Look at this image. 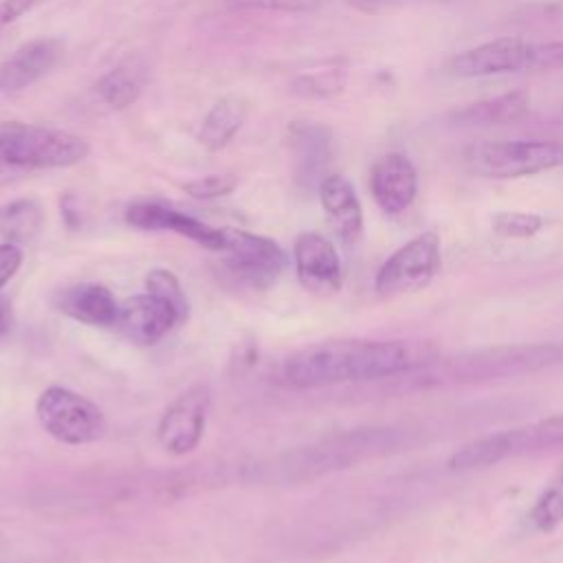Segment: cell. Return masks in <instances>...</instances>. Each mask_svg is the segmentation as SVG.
<instances>
[{
    "mask_svg": "<svg viewBox=\"0 0 563 563\" xmlns=\"http://www.w3.org/2000/svg\"><path fill=\"white\" fill-rule=\"evenodd\" d=\"M438 358L429 343L334 339L308 345L284 363V380L299 389L411 374Z\"/></svg>",
    "mask_w": 563,
    "mask_h": 563,
    "instance_id": "cell-1",
    "label": "cell"
},
{
    "mask_svg": "<svg viewBox=\"0 0 563 563\" xmlns=\"http://www.w3.org/2000/svg\"><path fill=\"white\" fill-rule=\"evenodd\" d=\"M563 350L554 343H515L462 352L449 358H435L411 372L420 383H462L519 376L537 372L561 361Z\"/></svg>",
    "mask_w": 563,
    "mask_h": 563,
    "instance_id": "cell-2",
    "label": "cell"
},
{
    "mask_svg": "<svg viewBox=\"0 0 563 563\" xmlns=\"http://www.w3.org/2000/svg\"><path fill=\"white\" fill-rule=\"evenodd\" d=\"M90 152L84 136L33 125V123H0V172L57 169L81 163Z\"/></svg>",
    "mask_w": 563,
    "mask_h": 563,
    "instance_id": "cell-3",
    "label": "cell"
},
{
    "mask_svg": "<svg viewBox=\"0 0 563 563\" xmlns=\"http://www.w3.org/2000/svg\"><path fill=\"white\" fill-rule=\"evenodd\" d=\"M554 446H563V413L471 440L455 449L446 464L451 471H475Z\"/></svg>",
    "mask_w": 563,
    "mask_h": 563,
    "instance_id": "cell-4",
    "label": "cell"
},
{
    "mask_svg": "<svg viewBox=\"0 0 563 563\" xmlns=\"http://www.w3.org/2000/svg\"><path fill=\"white\" fill-rule=\"evenodd\" d=\"M468 172L482 178H521L563 167V143L543 139L482 141L464 152Z\"/></svg>",
    "mask_w": 563,
    "mask_h": 563,
    "instance_id": "cell-5",
    "label": "cell"
},
{
    "mask_svg": "<svg viewBox=\"0 0 563 563\" xmlns=\"http://www.w3.org/2000/svg\"><path fill=\"white\" fill-rule=\"evenodd\" d=\"M35 416L42 429L62 444H92L106 433L103 411L86 396L62 385H51L37 396Z\"/></svg>",
    "mask_w": 563,
    "mask_h": 563,
    "instance_id": "cell-6",
    "label": "cell"
},
{
    "mask_svg": "<svg viewBox=\"0 0 563 563\" xmlns=\"http://www.w3.org/2000/svg\"><path fill=\"white\" fill-rule=\"evenodd\" d=\"M440 235L424 231L396 249L378 268L374 288L378 295H402L424 288L440 271Z\"/></svg>",
    "mask_w": 563,
    "mask_h": 563,
    "instance_id": "cell-7",
    "label": "cell"
},
{
    "mask_svg": "<svg viewBox=\"0 0 563 563\" xmlns=\"http://www.w3.org/2000/svg\"><path fill=\"white\" fill-rule=\"evenodd\" d=\"M222 233L224 249L220 253L224 266L240 282L253 288H268L284 273L288 257L275 240L233 227H222Z\"/></svg>",
    "mask_w": 563,
    "mask_h": 563,
    "instance_id": "cell-8",
    "label": "cell"
},
{
    "mask_svg": "<svg viewBox=\"0 0 563 563\" xmlns=\"http://www.w3.org/2000/svg\"><path fill=\"white\" fill-rule=\"evenodd\" d=\"M209 405H211V394L205 385H194L185 389L180 396H176V400L167 405V409L158 420V427H156L158 444L169 455H176V457L191 453L202 440Z\"/></svg>",
    "mask_w": 563,
    "mask_h": 563,
    "instance_id": "cell-9",
    "label": "cell"
},
{
    "mask_svg": "<svg viewBox=\"0 0 563 563\" xmlns=\"http://www.w3.org/2000/svg\"><path fill=\"white\" fill-rule=\"evenodd\" d=\"M534 42L519 37H497L457 53L449 70L457 77H490L506 73H532Z\"/></svg>",
    "mask_w": 563,
    "mask_h": 563,
    "instance_id": "cell-10",
    "label": "cell"
},
{
    "mask_svg": "<svg viewBox=\"0 0 563 563\" xmlns=\"http://www.w3.org/2000/svg\"><path fill=\"white\" fill-rule=\"evenodd\" d=\"M292 262L299 284L314 295H336L343 286V266L334 244L314 231L299 233L292 244Z\"/></svg>",
    "mask_w": 563,
    "mask_h": 563,
    "instance_id": "cell-11",
    "label": "cell"
},
{
    "mask_svg": "<svg viewBox=\"0 0 563 563\" xmlns=\"http://www.w3.org/2000/svg\"><path fill=\"white\" fill-rule=\"evenodd\" d=\"M125 222L143 231H172L209 251L220 253L224 249V233L185 211L154 200H139L125 209Z\"/></svg>",
    "mask_w": 563,
    "mask_h": 563,
    "instance_id": "cell-12",
    "label": "cell"
},
{
    "mask_svg": "<svg viewBox=\"0 0 563 563\" xmlns=\"http://www.w3.org/2000/svg\"><path fill=\"white\" fill-rule=\"evenodd\" d=\"M369 191L385 213L398 216L407 211L418 194V174L411 158L402 152L383 154L372 165Z\"/></svg>",
    "mask_w": 563,
    "mask_h": 563,
    "instance_id": "cell-13",
    "label": "cell"
},
{
    "mask_svg": "<svg viewBox=\"0 0 563 563\" xmlns=\"http://www.w3.org/2000/svg\"><path fill=\"white\" fill-rule=\"evenodd\" d=\"M176 323H180L178 312L147 290L123 299L119 306L117 328L136 345H152L161 341Z\"/></svg>",
    "mask_w": 563,
    "mask_h": 563,
    "instance_id": "cell-14",
    "label": "cell"
},
{
    "mask_svg": "<svg viewBox=\"0 0 563 563\" xmlns=\"http://www.w3.org/2000/svg\"><path fill=\"white\" fill-rule=\"evenodd\" d=\"M64 44L57 37H35L18 46L0 62V90L20 92L42 79L62 57Z\"/></svg>",
    "mask_w": 563,
    "mask_h": 563,
    "instance_id": "cell-15",
    "label": "cell"
},
{
    "mask_svg": "<svg viewBox=\"0 0 563 563\" xmlns=\"http://www.w3.org/2000/svg\"><path fill=\"white\" fill-rule=\"evenodd\" d=\"M119 301L112 295L110 288L95 282L75 284L68 288H62L55 297V308L92 328H112L119 319Z\"/></svg>",
    "mask_w": 563,
    "mask_h": 563,
    "instance_id": "cell-16",
    "label": "cell"
},
{
    "mask_svg": "<svg viewBox=\"0 0 563 563\" xmlns=\"http://www.w3.org/2000/svg\"><path fill=\"white\" fill-rule=\"evenodd\" d=\"M319 202L343 244H354L363 233V209L352 183L341 174H328L319 183Z\"/></svg>",
    "mask_w": 563,
    "mask_h": 563,
    "instance_id": "cell-17",
    "label": "cell"
},
{
    "mask_svg": "<svg viewBox=\"0 0 563 563\" xmlns=\"http://www.w3.org/2000/svg\"><path fill=\"white\" fill-rule=\"evenodd\" d=\"M288 143L295 156L297 178L319 183L328 176L323 169L328 167L334 150V139L328 125L317 121H295L288 128Z\"/></svg>",
    "mask_w": 563,
    "mask_h": 563,
    "instance_id": "cell-18",
    "label": "cell"
},
{
    "mask_svg": "<svg viewBox=\"0 0 563 563\" xmlns=\"http://www.w3.org/2000/svg\"><path fill=\"white\" fill-rule=\"evenodd\" d=\"M530 112V92L519 88L490 99L468 103L449 114V121L460 128H493L521 121Z\"/></svg>",
    "mask_w": 563,
    "mask_h": 563,
    "instance_id": "cell-19",
    "label": "cell"
},
{
    "mask_svg": "<svg viewBox=\"0 0 563 563\" xmlns=\"http://www.w3.org/2000/svg\"><path fill=\"white\" fill-rule=\"evenodd\" d=\"M249 114V103L238 97V95H227L220 97L209 112L205 114L200 128H198V143L209 150V152H218L222 150L242 128V123L246 121Z\"/></svg>",
    "mask_w": 563,
    "mask_h": 563,
    "instance_id": "cell-20",
    "label": "cell"
},
{
    "mask_svg": "<svg viewBox=\"0 0 563 563\" xmlns=\"http://www.w3.org/2000/svg\"><path fill=\"white\" fill-rule=\"evenodd\" d=\"M44 224V211L33 198H18L0 207V238L11 244L33 240Z\"/></svg>",
    "mask_w": 563,
    "mask_h": 563,
    "instance_id": "cell-21",
    "label": "cell"
},
{
    "mask_svg": "<svg viewBox=\"0 0 563 563\" xmlns=\"http://www.w3.org/2000/svg\"><path fill=\"white\" fill-rule=\"evenodd\" d=\"M95 90L108 108L125 110L139 101L143 92V77L132 66H117L97 81Z\"/></svg>",
    "mask_w": 563,
    "mask_h": 563,
    "instance_id": "cell-22",
    "label": "cell"
},
{
    "mask_svg": "<svg viewBox=\"0 0 563 563\" xmlns=\"http://www.w3.org/2000/svg\"><path fill=\"white\" fill-rule=\"evenodd\" d=\"M528 521L534 530L550 532L563 526V471L548 484L528 512Z\"/></svg>",
    "mask_w": 563,
    "mask_h": 563,
    "instance_id": "cell-23",
    "label": "cell"
},
{
    "mask_svg": "<svg viewBox=\"0 0 563 563\" xmlns=\"http://www.w3.org/2000/svg\"><path fill=\"white\" fill-rule=\"evenodd\" d=\"M343 86H345V73L341 68H330V70H314V73H303L295 77L290 84V90L299 97L325 99V97L339 95Z\"/></svg>",
    "mask_w": 563,
    "mask_h": 563,
    "instance_id": "cell-24",
    "label": "cell"
},
{
    "mask_svg": "<svg viewBox=\"0 0 563 563\" xmlns=\"http://www.w3.org/2000/svg\"><path fill=\"white\" fill-rule=\"evenodd\" d=\"M145 290L161 297L163 301H167L180 317V321L187 319L189 314V299L178 282V277L167 271V268H152L147 275H145Z\"/></svg>",
    "mask_w": 563,
    "mask_h": 563,
    "instance_id": "cell-25",
    "label": "cell"
},
{
    "mask_svg": "<svg viewBox=\"0 0 563 563\" xmlns=\"http://www.w3.org/2000/svg\"><path fill=\"white\" fill-rule=\"evenodd\" d=\"M490 227L499 238L528 240L545 227V220L532 211H499L493 216Z\"/></svg>",
    "mask_w": 563,
    "mask_h": 563,
    "instance_id": "cell-26",
    "label": "cell"
},
{
    "mask_svg": "<svg viewBox=\"0 0 563 563\" xmlns=\"http://www.w3.org/2000/svg\"><path fill=\"white\" fill-rule=\"evenodd\" d=\"M238 187V178L233 174H209L183 185L185 194L196 200H213L231 194Z\"/></svg>",
    "mask_w": 563,
    "mask_h": 563,
    "instance_id": "cell-27",
    "label": "cell"
},
{
    "mask_svg": "<svg viewBox=\"0 0 563 563\" xmlns=\"http://www.w3.org/2000/svg\"><path fill=\"white\" fill-rule=\"evenodd\" d=\"M222 2L233 9L279 11V13H310L323 4V0H222Z\"/></svg>",
    "mask_w": 563,
    "mask_h": 563,
    "instance_id": "cell-28",
    "label": "cell"
},
{
    "mask_svg": "<svg viewBox=\"0 0 563 563\" xmlns=\"http://www.w3.org/2000/svg\"><path fill=\"white\" fill-rule=\"evenodd\" d=\"M22 264V251L18 244L2 242L0 244V288L18 273Z\"/></svg>",
    "mask_w": 563,
    "mask_h": 563,
    "instance_id": "cell-29",
    "label": "cell"
},
{
    "mask_svg": "<svg viewBox=\"0 0 563 563\" xmlns=\"http://www.w3.org/2000/svg\"><path fill=\"white\" fill-rule=\"evenodd\" d=\"M44 0H2L0 2V26H7L15 20H20L22 15H26L29 11H33L35 7H40Z\"/></svg>",
    "mask_w": 563,
    "mask_h": 563,
    "instance_id": "cell-30",
    "label": "cell"
},
{
    "mask_svg": "<svg viewBox=\"0 0 563 563\" xmlns=\"http://www.w3.org/2000/svg\"><path fill=\"white\" fill-rule=\"evenodd\" d=\"M352 9L361 11V13H369V15H380L387 13L391 9H396L398 4H402L405 0H345Z\"/></svg>",
    "mask_w": 563,
    "mask_h": 563,
    "instance_id": "cell-31",
    "label": "cell"
},
{
    "mask_svg": "<svg viewBox=\"0 0 563 563\" xmlns=\"http://www.w3.org/2000/svg\"><path fill=\"white\" fill-rule=\"evenodd\" d=\"M13 325V310H11V303L7 299H0V341L9 334Z\"/></svg>",
    "mask_w": 563,
    "mask_h": 563,
    "instance_id": "cell-32",
    "label": "cell"
},
{
    "mask_svg": "<svg viewBox=\"0 0 563 563\" xmlns=\"http://www.w3.org/2000/svg\"><path fill=\"white\" fill-rule=\"evenodd\" d=\"M422 2H453V0H422Z\"/></svg>",
    "mask_w": 563,
    "mask_h": 563,
    "instance_id": "cell-33",
    "label": "cell"
}]
</instances>
